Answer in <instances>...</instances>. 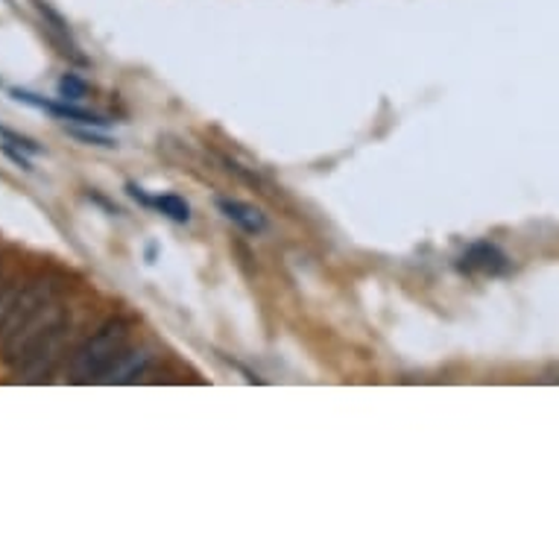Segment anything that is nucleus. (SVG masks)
Masks as SVG:
<instances>
[{"label": "nucleus", "mask_w": 559, "mask_h": 559, "mask_svg": "<svg viewBox=\"0 0 559 559\" xmlns=\"http://www.w3.org/2000/svg\"><path fill=\"white\" fill-rule=\"evenodd\" d=\"M463 270H480V273H504L507 255L492 243H475L463 255Z\"/></svg>", "instance_id": "nucleus-6"}, {"label": "nucleus", "mask_w": 559, "mask_h": 559, "mask_svg": "<svg viewBox=\"0 0 559 559\" xmlns=\"http://www.w3.org/2000/svg\"><path fill=\"white\" fill-rule=\"evenodd\" d=\"M12 97L21 103H29V106H36V109H45L50 115L62 120H74V123H85V127H109V120L100 118V115H94V111H85L80 106L68 100H45V97H38V94L21 92V88H12Z\"/></svg>", "instance_id": "nucleus-3"}, {"label": "nucleus", "mask_w": 559, "mask_h": 559, "mask_svg": "<svg viewBox=\"0 0 559 559\" xmlns=\"http://www.w3.org/2000/svg\"><path fill=\"white\" fill-rule=\"evenodd\" d=\"M74 135L80 138V141H88V144H94V147H115V141L106 135H94V132H80V129H74Z\"/></svg>", "instance_id": "nucleus-11"}, {"label": "nucleus", "mask_w": 559, "mask_h": 559, "mask_svg": "<svg viewBox=\"0 0 559 559\" xmlns=\"http://www.w3.org/2000/svg\"><path fill=\"white\" fill-rule=\"evenodd\" d=\"M0 138H3V141H10L12 147L24 150V153H33V156H38V153H41V147H38L36 141H29V138L19 135V132H12V129H7V127H0Z\"/></svg>", "instance_id": "nucleus-10"}, {"label": "nucleus", "mask_w": 559, "mask_h": 559, "mask_svg": "<svg viewBox=\"0 0 559 559\" xmlns=\"http://www.w3.org/2000/svg\"><path fill=\"white\" fill-rule=\"evenodd\" d=\"M36 3V10L41 12V19H45V27L47 33H50V41H53L56 47H59V53L62 56H71L74 62H85V56L80 53V47H76V41L71 38V29H68V24L62 21V15L53 10V7H47L45 0H33Z\"/></svg>", "instance_id": "nucleus-4"}, {"label": "nucleus", "mask_w": 559, "mask_h": 559, "mask_svg": "<svg viewBox=\"0 0 559 559\" xmlns=\"http://www.w3.org/2000/svg\"><path fill=\"white\" fill-rule=\"evenodd\" d=\"M217 209H221L226 221H231L235 226L249 231V235H258V231L266 229V217L258 212L255 205H249V202L231 200V197H221V200H217Z\"/></svg>", "instance_id": "nucleus-5"}, {"label": "nucleus", "mask_w": 559, "mask_h": 559, "mask_svg": "<svg viewBox=\"0 0 559 559\" xmlns=\"http://www.w3.org/2000/svg\"><path fill=\"white\" fill-rule=\"evenodd\" d=\"M85 94H88V83H85L83 76L64 74L62 80H59V97H62V100L76 103V100H83Z\"/></svg>", "instance_id": "nucleus-9"}, {"label": "nucleus", "mask_w": 559, "mask_h": 559, "mask_svg": "<svg viewBox=\"0 0 559 559\" xmlns=\"http://www.w3.org/2000/svg\"><path fill=\"white\" fill-rule=\"evenodd\" d=\"M68 331H71V320L64 317L59 325H56L50 334H47L36 348H33V355H29L24 364L19 367V372L27 381H41L53 372V367L62 360V352H64V343H68Z\"/></svg>", "instance_id": "nucleus-2"}, {"label": "nucleus", "mask_w": 559, "mask_h": 559, "mask_svg": "<svg viewBox=\"0 0 559 559\" xmlns=\"http://www.w3.org/2000/svg\"><path fill=\"white\" fill-rule=\"evenodd\" d=\"M7 3H12V0H7Z\"/></svg>", "instance_id": "nucleus-14"}, {"label": "nucleus", "mask_w": 559, "mask_h": 559, "mask_svg": "<svg viewBox=\"0 0 559 559\" xmlns=\"http://www.w3.org/2000/svg\"><path fill=\"white\" fill-rule=\"evenodd\" d=\"M129 348V322L115 317L106 320L100 329L94 331L92 337L83 340V346L76 348L71 358V378L80 384L88 381H103L109 376L111 367L123 358V352Z\"/></svg>", "instance_id": "nucleus-1"}, {"label": "nucleus", "mask_w": 559, "mask_h": 559, "mask_svg": "<svg viewBox=\"0 0 559 559\" xmlns=\"http://www.w3.org/2000/svg\"><path fill=\"white\" fill-rule=\"evenodd\" d=\"M153 205H156L158 212L165 214V217H170V221L176 223H188L191 221V205L179 197V193H165V197H156L153 200Z\"/></svg>", "instance_id": "nucleus-8"}, {"label": "nucleus", "mask_w": 559, "mask_h": 559, "mask_svg": "<svg viewBox=\"0 0 559 559\" xmlns=\"http://www.w3.org/2000/svg\"><path fill=\"white\" fill-rule=\"evenodd\" d=\"M10 308H12V302H7V299H0V325H7V317H10Z\"/></svg>", "instance_id": "nucleus-13"}, {"label": "nucleus", "mask_w": 559, "mask_h": 559, "mask_svg": "<svg viewBox=\"0 0 559 559\" xmlns=\"http://www.w3.org/2000/svg\"><path fill=\"white\" fill-rule=\"evenodd\" d=\"M0 150H3V156L12 158V162H15V165L21 167V170H27V174H29V170H33V165H29L27 158L21 156L19 147H12V144H0Z\"/></svg>", "instance_id": "nucleus-12"}, {"label": "nucleus", "mask_w": 559, "mask_h": 559, "mask_svg": "<svg viewBox=\"0 0 559 559\" xmlns=\"http://www.w3.org/2000/svg\"><path fill=\"white\" fill-rule=\"evenodd\" d=\"M150 355L147 352H123V358L111 367V372L103 381H111V384H129L135 381L138 376H144L150 367Z\"/></svg>", "instance_id": "nucleus-7"}]
</instances>
